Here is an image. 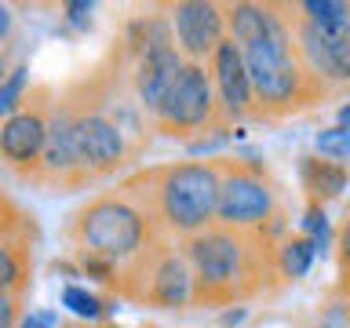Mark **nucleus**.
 <instances>
[{"instance_id": "25", "label": "nucleus", "mask_w": 350, "mask_h": 328, "mask_svg": "<svg viewBox=\"0 0 350 328\" xmlns=\"http://www.w3.org/2000/svg\"><path fill=\"white\" fill-rule=\"evenodd\" d=\"M15 328H59V314L55 310H33L26 317H18Z\"/></svg>"}, {"instance_id": "27", "label": "nucleus", "mask_w": 350, "mask_h": 328, "mask_svg": "<svg viewBox=\"0 0 350 328\" xmlns=\"http://www.w3.org/2000/svg\"><path fill=\"white\" fill-rule=\"evenodd\" d=\"M66 11H70V22L73 26H88V22H92V4H66Z\"/></svg>"}, {"instance_id": "10", "label": "nucleus", "mask_w": 350, "mask_h": 328, "mask_svg": "<svg viewBox=\"0 0 350 328\" xmlns=\"http://www.w3.org/2000/svg\"><path fill=\"white\" fill-rule=\"evenodd\" d=\"M48 117H51V102H48V92L40 87L8 120H0V157L15 172L29 175V179L37 175L44 135H48Z\"/></svg>"}, {"instance_id": "13", "label": "nucleus", "mask_w": 350, "mask_h": 328, "mask_svg": "<svg viewBox=\"0 0 350 328\" xmlns=\"http://www.w3.org/2000/svg\"><path fill=\"white\" fill-rule=\"evenodd\" d=\"M183 70V55L175 51L172 40H157L150 48L135 51V66H131V92H135V106L142 113H157L168 87Z\"/></svg>"}, {"instance_id": "26", "label": "nucleus", "mask_w": 350, "mask_h": 328, "mask_svg": "<svg viewBox=\"0 0 350 328\" xmlns=\"http://www.w3.org/2000/svg\"><path fill=\"white\" fill-rule=\"evenodd\" d=\"M11 215H18V212L8 204V197L0 193V241H11V234H15V230H11Z\"/></svg>"}, {"instance_id": "9", "label": "nucleus", "mask_w": 350, "mask_h": 328, "mask_svg": "<svg viewBox=\"0 0 350 328\" xmlns=\"http://www.w3.org/2000/svg\"><path fill=\"white\" fill-rule=\"evenodd\" d=\"M73 150L84 182L113 175L131 153L120 128L95 106H73Z\"/></svg>"}, {"instance_id": "28", "label": "nucleus", "mask_w": 350, "mask_h": 328, "mask_svg": "<svg viewBox=\"0 0 350 328\" xmlns=\"http://www.w3.org/2000/svg\"><path fill=\"white\" fill-rule=\"evenodd\" d=\"M11 29H15V15H11L8 4H0V44L11 37Z\"/></svg>"}, {"instance_id": "24", "label": "nucleus", "mask_w": 350, "mask_h": 328, "mask_svg": "<svg viewBox=\"0 0 350 328\" xmlns=\"http://www.w3.org/2000/svg\"><path fill=\"white\" fill-rule=\"evenodd\" d=\"M22 317V295L0 292V328H15Z\"/></svg>"}, {"instance_id": "16", "label": "nucleus", "mask_w": 350, "mask_h": 328, "mask_svg": "<svg viewBox=\"0 0 350 328\" xmlns=\"http://www.w3.org/2000/svg\"><path fill=\"white\" fill-rule=\"evenodd\" d=\"M29 284V248L18 237L0 241V292L22 295Z\"/></svg>"}, {"instance_id": "6", "label": "nucleus", "mask_w": 350, "mask_h": 328, "mask_svg": "<svg viewBox=\"0 0 350 328\" xmlns=\"http://www.w3.org/2000/svg\"><path fill=\"white\" fill-rule=\"evenodd\" d=\"M113 284H120L128 299L157 306V310H186L193 303L190 262H186L183 245H175L172 237H161L139 259H131L124 270H117Z\"/></svg>"}, {"instance_id": "12", "label": "nucleus", "mask_w": 350, "mask_h": 328, "mask_svg": "<svg viewBox=\"0 0 350 328\" xmlns=\"http://www.w3.org/2000/svg\"><path fill=\"white\" fill-rule=\"evenodd\" d=\"M168 29L172 44L183 55V62H208V55L226 37V15L223 4L212 0H183L168 8Z\"/></svg>"}, {"instance_id": "1", "label": "nucleus", "mask_w": 350, "mask_h": 328, "mask_svg": "<svg viewBox=\"0 0 350 328\" xmlns=\"http://www.w3.org/2000/svg\"><path fill=\"white\" fill-rule=\"evenodd\" d=\"M273 248H278V241L267 234L230 230L219 223L186 237L183 251L193 273V303L230 306L256 299V295H270L273 281H281Z\"/></svg>"}, {"instance_id": "30", "label": "nucleus", "mask_w": 350, "mask_h": 328, "mask_svg": "<svg viewBox=\"0 0 350 328\" xmlns=\"http://www.w3.org/2000/svg\"><path fill=\"white\" fill-rule=\"evenodd\" d=\"M11 73V62H8V55L0 51V84H4V77Z\"/></svg>"}, {"instance_id": "7", "label": "nucleus", "mask_w": 350, "mask_h": 328, "mask_svg": "<svg viewBox=\"0 0 350 328\" xmlns=\"http://www.w3.org/2000/svg\"><path fill=\"white\" fill-rule=\"evenodd\" d=\"M153 124L164 135H179V139H190L212 124H223L204 62H183V70L175 77V84L168 87L161 109L153 113Z\"/></svg>"}, {"instance_id": "29", "label": "nucleus", "mask_w": 350, "mask_h": 328, "mask_svg": "<svg viewBox=\"0 0 350 328\" xmlns=\"http://www.w3.org/2000/svg\"><path fill=\"white\" fill-rule=\"evenodd\" d=\"M336 120H339V128H343V131H350V102H343L336 109Z\"/></svg>"}, {"instance_id": "17", "label": "nucleus", "mask_w": 350, "mask_h": 328, "mask_svg": "<svg viewBox=\"0 0 350 328\" xmlns=\"http://www.w3.org/2000/svg\"><path fill=\"white\" fill-rule=\"evenodd\" d=\"M273 262H278V273L281 281H299L314 262V248L310 241L299 237V234H284L273 248Z\"/></svg>"}, {"instance_id": "23", "label": "nucleus", "mask_w": 350, "mask_h": 328, "mask_svg": "<svg viewBox=\"0 0 350 328\" xmlns=\"http://www.w3.org/2000/svg\"><path fill=\"white\" fill-rule=\"evenodd\" d=\"M336 262H339V288L350 295V208L336 230Z\"/></svg>"}, {"instance_id": "18", "label": "nucleus", "mask_w": 350, "mask_h": 328, "mask_svg": "<svg viewBox=\"0 0 350 328\" xmlns=\"http://www.w3.org/2000/svg\"><path fill=\"white\" fill-rule=\"evenodd\" d=\"M292 11L310 26H339L350 18L347 0H299V4H292Z\"/></svg>"}, {"instance_id": "3", "label": "nucleus", "mask_w": 350, "mask_h": 328, "mask_svg": "<svg viewBox=\"0 0 350 328\" xmlns=\"http://www.w3.org/2000/svg\"><path fill=\"white\" fill-rule=\"evenodd\" d=\"M241 59H245V70H248V84H252L259 120L295 117L328 98L325 87L306 73L299 51H295L292 4H284V22L278 29L241 48Z\"/></svg>"}, {"instance_id": "8", "label": "nucleus", "mask_w": 350, "mask_h": 328, "mask_svg": "<svg viewBox=\"0 0 350 328\" xmlns=\"http://www.w3.org/2000/svg\"><path fill=\"white\" fill-rule=\"evenodd\" d=\"M292 37L306 73L325 87V95L350 92V18L339 26H310L292 11Z\"/></svg>"}, {"instance_id": "19", "label": "nucleus", "mask_w": 350, "mask_h": 328, "mask_svg": "<svg viewBox=\"0 0 350 328\" xmlns=\"http://www.w3.org/2000/svg\"><path fill=\"white\" fill-rule=\"evenodd\" d=\"M299 237L310 241L314 256L328 248L332 230H328V219H325V208H321V204H310V201H306V212H303V219H299Z\"/></svg>"}, {"instance_id": "14", "label": "nucleus", "mask_w": 350, "mask_h": 328, "mask_svg": "<svg viewBox=\"0 0 350 328\" xmlns=\"http://www.w3.org/2000/svg\"><path fill=\"white\" fill-rule=\"evenodd\" d=\"M33 179L48 186H84L81 168H77V150H73V102L51 106L48 135H44V150Z\"/></svg>"}, {"instance_id": "5", "label": "nucleus", "mask_w": 350, "mask_h": 328, "mask_svg": "<svg viewBox=\"0 0 350 328\" xmlns=\"http://www.w3.org/2000/svg\"><path fill=\"white\" fill-rule=\"evenodd\" d=\"M215 223L230 230H256L273 241L284 237L281 186L262 161L234 157L219 161V201Z\"/></svg>"}, {"instance_id": "15", "label": "nucleus", "mask_w": 350, "mask_h": 328, "mask_svg": "<svg viewBox=\"0 0 350 328\" xmlns=\"http://www.w3.org/2000/svg\"><path fill=\"white\" fill-rule=\"evenodd\" d=\"M350 182V168L347 164H336V161H325L317 153H306L299 157V186L306 193L310 204H328L332 197H339Z\"/></svg>"}, {"instance_id": "11", "label": "nucleus", "mask_w": 350, "mask_h": 328, "mask_svg": "<svg viewBox=\"0 0 350 328\" xmlns=\"http://www.w3.org/2000/svg\"><path fill=\"white\" fill-rule=\"evenodd\" d=\"M208 77H212V92L219 106V120L223 124H241V120H259L256 113V98H252L248 70L241 59V48L230 37L219 40V48L208 55Z\"/></svg>"}, {"instance_id": "4", "label": "nucleus", "mask_w": 350, "mask_h": 328, "mask_svg": "<svg viewBox=\"0 0 350 328\" xmlns=\"http://www.w3.org/2000/svg\"><path fill=\"white\" fill-rule=\"evenodd\" d=\"M153 215L164 237H193L215 223L219 161H179L153 172Z\"/></svg>"}, {"instance_id": "22", "label": "nucleus", "mask_w": 350, "mask_h": 328, "mask_svg": "<svg viewBox=\"0 0 350 328\" xmlns=\"http://www.w3.org/2000/svg\"><path fill=\"white\" fill-rule=\"evenodd\" d=\"M62 306H70V310L77 314V317H88V321H98L109 306L98 299L95 292H88V288H81V284H70V288L62 292Z\"/></svg>"}, {"instance_id": "21", "label": "nucleus", "mask_w": 350, "mask_h": 328, "mask_svg": "<svg viewBox=\"0 0 350 328\" xmlns=\"http://www.w3.org/2000/svg\"><path fill=\"white\" fill-rule=\"evenodd\" d=\"M314 150H317V157H325V161H336V164H347L350 161V131L343 128H325V131H317V139H314Z\"/></svg>"}, {"instance_id": "20", "label": "nucleus", "mask_w": 350, "mask_h": 328, "mask_svg": "<svg viewBox=\"0 0 350 328\" xmlns=\"http://www.w3.org/2000/svg\"><path fill=\"white\" fill-rule=\"evenodd\" d=\"M26 81H29L26 66H15V70L4 77V84H0V120H8L22 102H26Z\"/></svg>"}, {"instance_id": "2", "label": "nucleus", "mask_w": 350, "mask_h": 328, "mask_svg": "<svg viewBox=\"0 0 350 328\" xmlns=\"http://www.w3.org/2000/svg\"><path fill=\"white\" fill-rule=\"evenodd\" d=\"M70 234L81 266L98 273V281H117V270H124L164 237L153 215V190H135V182L113 193H98L84 208H77Z\"/></svg>"}]
</instances>
